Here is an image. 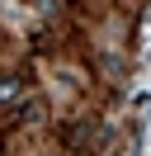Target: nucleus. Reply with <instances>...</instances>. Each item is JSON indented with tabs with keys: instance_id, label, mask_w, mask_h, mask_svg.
<instances>
[{
	"instance_id": "f257e3e1",
	"label": "nucleus",
	"mask_w": 151,
	"mask_h": 156,
	"mask_svg": "<svg viewBox=\"0 0 151 156\" xmlns=\"http://www.w3.org/2000/svg\"><path fill=\"white\" fill-rule=\"evenodd\" d=\"M14 95H19V80H14V76H9V80H5V85H0V99H14Z\"/></svg>"
}]
</instances>
